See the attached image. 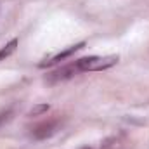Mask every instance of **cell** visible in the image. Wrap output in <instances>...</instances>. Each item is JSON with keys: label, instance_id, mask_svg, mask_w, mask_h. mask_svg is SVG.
<instances>
[{"label": "cell", "instance_id": "cell-1", "mask_svg": "<svg viewBox=\"0 0 149 149\" xmlns=\"http://www.w3.org/2000/svg\"><path fill=\"white\" fill-rule=\"evenodd\" d=\"M120 61L118 56H90V57H81L76 61V66L80 73L83 71H104L113 68Z\"/></svg>", "mask_w": 149, "mask_h": 149}, {"label": "cell", "instance_id": "cell-2", "mask_svg": "<svg viewBox=\"0 0 149 149\" xmlns=\"http://www.w3.org/2000/svg\"><path fill=\"white\" fill-rule=\"evenodd\" d=\"M78 73H80V70H78V66H76V61H74V63H70V64H66V66H63V68H59V70L52 71V73H49L45 80H47V83L54 85V83L66 81V80L73 78L74 74H78Z\"/></svg>", "mask_w": 149, "mask_h": 149}, {"label": "cell", "instance_id": "cell-3", "mask_svg": "<svg viewBox=\"0 0 149 149\" xmlns=\"http://www.w3.org/2000/svg\"><path fill=\"white\" fill-rule=\"evenodd\" d=\"M83 47H85V42H80V43H76V45H71V47L64 49L63 52H59V54L52 56L50 59H45V61H43V63H40L38 66H40V68H49V66H54V64H57V63H61V61L68 59L70 56H73L74 52H78V50H80V49H83Z\"/></svg>", "mask_w": 149, "mask_h": 149}, {"label": "cell", "instance_id": "cell-4", "mask_svg": "<svg viewBox=\"0 0 149 149\" xmlns=\"http://www.w3.org/2000/svg\"><path fill=\"white\" fill-rule=\"evenodd\" d=\"M16 47H17V40L14 38V40H10L7 45H3L2 49H0V61H3L5 57H9L14 50H16Z\"/></svg>", "mask_w": 149, "mask_h": 149}, {"label": "cell", "instance_id": "cell-5", "mask_svg": "<svg viewBox=\"0 0 149 149\" xmlns=\"http://www.w3.org/2000/svg\"><path fill=\"white\" fill-rule=\"evenodd\" d=\"M50 109V106L49 104H37V106H33L31 109H30V116H40V114H43V113H47Z\"/></svg>", "mask_w": 149, "mask_h": 149}]
</instances>
